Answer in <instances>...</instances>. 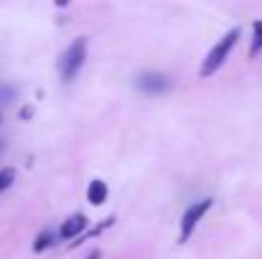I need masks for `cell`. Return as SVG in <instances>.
<instances>
[{
	"label": "cell",
	"instance_id": "9c48e42d",
	"mask_svg": "<svg viewBox=\"0 0 262 259\" xmlns=\"http://www.w3.org/2000/svg\"><path fill=\"white\" fill-rule=\"evenodd\" d=\"M13 180H15V171H13V168H3V171H0V193L8 191V188L13 185Z\"/></svg>",
	"mask_w": 262,
	"mask_h": 259
},
{
	"label": "cell",
	"instance_id": "6da1fadb",
	"mask_svg": "<svg viewBox=\"0 0 262 259\" xmlns=\"http://www.w3.org/2000/svg\"><path fill=\"white\" fill-rule=\"evenodd\" d=\"M237 41H239V28L227 31V33L216 41V46L206 54V59H204V64H201V77H204V79L211 77V74H216V69L227 61V56H229V51L234 49Z\"/></svg>",
	"mask_w": 262,
	"mask_h": 259
},
{
	"label": "cell",
	"instance_id": "7a4b0ae2",
	"mask_svg": "<svg viewBox=\"0 0 262 259\" xmlns=\"http://www.w3.org/2000/svg\"><path fill=\"white\" fill-rule=\"evenodd\" d=\"M87 59V38H77L61 56V79L64 82H74L77 74L82 72Z\"/></svg>",
	"mask_w": 262,
	"mask_h": 259
},
{
	"label": "cell",
	"instance_id": "8fae6325",
	"mask_svg": "<svg viewBox=\"0 0 262 259\" xmlns=\"http://www.w3.org/2000/svg\"><path fill=\"white\" fill-rule=\"evenodd\" d=\"M87 259H99V252H92V254H89Z\"/></svg>",
	"mask_w": 262,
	"mask_h": 259
},
{
	"label": "cell",
	"instance_id": "8992f818",
	"mask_svg": "<svg viewBox=\"0 0 262 259\" xmlns=\"http://www.w3.org/2000/svg\"><path fill=\"white\" fill-rule=\"evenodd\" d=\"M107 183L104 180H92L89 183V188H87V198H89V203L92 206H102L104 201H107Z\"/></svg>",
	"mask_w": 262,
	"mask_h": 259
},
{
	"label": "cell",
	"instance_id": "52a82bcc",
	"mask_svg": "<svg viewBox=\"0 0 262 259\" xmlns=\"http://www.w3.org/2000/svg\"><path fill=\"white\" fill-rule=\"evenodd\" d=\"M51 244H54V231H41L38 239H36V244H33V252H43Z\"/></svg>",
	"mask_w": 262,
	"mask_h": 259
},
{
	"label": "cell",
	"instance_id": "ba28073f",
	"mask_svg": "<svg viewBox=\"0 0 262 259\" xmlns=\"http://www.w3.org/2000/svg\"><path fill=\"white\" fill-rule=\"evenodd\" d=\"M260 51H262V20H257L255 23V38H252V46H250V56L255 59Z\"/></svg>",
	"mask_w": 262,
	"mask_h": 259
},
{
	"label": "cell",
	"instance_id": "30bf717a",
	"mask_svg": "<svg viewBox=\"0 0 262 259\" xmlns=\"http://www.w3.org/2000/svg\"><path fill=\"white\" fill-rule=\"evenodd\" d=\"M56 5H59V8H67V5H69V0H56Z\"/></svg>",
	"mask_w": 262,
	"mask_h": 259
},
{
	"label": "cell",
	"instance_id": "5b68a950",
	"mask_svg": "<svg viewBox=\"0 0 262 259\" xmlns=\"http://www.w3.org/2000/svg\"><path fill=\"white\" fill-rule=\"evenodd\" d=\"M87 216L84 214H74V216H69L64 224H61V239H74V237H79L84 229H87Z\"/></svg>",
	"mask_w": 262,
	"mask_h": 259
},
{
	"label": "cell",
	"instance_id": "3957f363",
	"mask_svg": "<svg viewBox=\"0 0 262 259\" xmlns=\"http://www.w3.org/2000/svg\"><path fill=\"white\" fill-rule=\"evenodd\" d=\"M211 198H201V201H196L193 206H188L186 208V214H183V219H181V244H186L188 239H191V234L196 231V226L201 224V219L209 214V208H211Z\"/></svg>",
	"mask_w": 262,
	"mask_h": 259
},
{
	"label": "cell",
	"instance_id": "277c9868",
	"mask_svg": "<svg viewBox=\"0 0 262 259\" xmlns=\"http://www.w3.org/2000/svg\"><path fill=\"white\" fill-rule=\"evenodd\" d=\"M135 84L145 94H163V91L171 89V79L166 74H161V72H143Z\"/></svg>",
	"mask_w": 262,
	"mask_h": 259
}]
</instances>
